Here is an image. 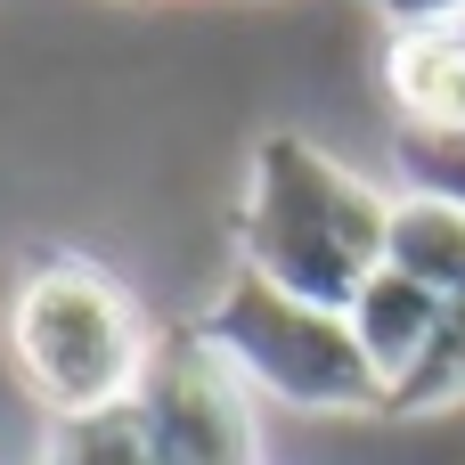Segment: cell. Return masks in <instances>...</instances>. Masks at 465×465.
Segmentation results:
<instances>
[{
    "label": "cell",
    "instance_id": "5",
    "mask_svg": "<svg viewBox=\"0 0 465 465\" xmlns=\"http://www.w3.org/2000/svg\"><path fill=\"white\" fill-rule=\"evenodd\" d=\"M384 98L409 139H465V33H384Z\"/></svg>",
    "mask_w": 465,
    "mask_h": 465
},
{
    "label": "cell",
    "instance_id": "2",
    "mask_svg": "<svg viewBox=\"0 0 465 465\" xmlns=\"http://www.w3.org/2000/svg\"><path fill=\"white\" fill-rule=\"evenodd\" d=\"M147 343H155V327H147L139 294L82 253L33 262L25 286L8 294V360L49 417L131 401V384L147 368Z\"/></svg>",
    "mask_w": 465,
    "mask_h": 465
},
{
    "label": "cell",
    "instance_id": "4",
    "mask_svg": "<svg viewBox=\"0 0 465 465\" xmlns=\"http://www.w3.org/2000/svg\"><path fill=\"white\" fill-rule=\"evenodd\" d=\"M139 425L155 433L163 465H262V425H253V392L237 384V368L204 343V327H155L147 368L131 384Z\"/></svg>",
    "mask_w": 465,
    "mask_h": 465
},
{
    "label": "cell",
    "instance_id": "12",
    "mask_svg": "<svg viewBox=\"0 0 465 465\" xmlns=\"http://www.w3.org/2000/svg\"><path fill=\"white\" fill-rule=\"evenodd\" d=\"M458 33H465V25H458Z\"/></svg>",
    "mask_w": 465,
    "mask_h": 465
},
{
    "label": "cell",
    "instance_id": "7",
    "mask_svg": "<svg viewBox=\"0 0 465 465\" xmlns=\"http://www.w3.org/2000/svg\"><path fill=\"white\" fill-rule=\"evenodd\" d=\"M441 311L450 302H433L417 278H401V270H376L351 302H343V327H351V343H360V360H368V376L392 392L401 376H409V360L425 351V335L441 327Z\"/></svg>",
    "mask_w": 465,
    "mask_h": 465
},
{
    "label": "cell",
    "instance_id": "6",
    "mask_svg": "<svg viewBox=\"0 0 465 465\" xmlns=\"http://www.w3.org/2000/svg\"><path fill=\"white\" fill-rule=\"evenodd\" d=\"M384 270L417 278L433 302H465V204H458V196H433V188H392Z\"/></svg>",
    "mask_w": 465,
    "mask_h": 465
},
{
    "label": "cell",
    "instance_id": "11",
    "mask_svg": "<svg viewBox=\"0 0 465 465\" xmlns=\"http://www.w3.org/2000/svg\"><path fill=\"white\" fill-rule=\"evenodd\" d=\"M392 33H450V25H465V0H368Z\"/></svg>",
    "mask_w": 465,
    "mask_h": 465
},
{
    "label": "cell",
    "instance_id": "10",
    "mask_svg": "<svg viewBox=\"0 0 465 465\" xmlns=\"http://www.w3.org/2000/svg\"><path fill=\"white\" fill-rule=\"evenodd\" d=\"M401 180L465 204V139H409L401 131Z\"/></svg>",
    "mask_w": 465,
    "mask_h": 465
},
{
    "label": "cell",
    "instance_id": "8",
    "mask_svg": "<svg viewBox=\"0 0 465 465\" xmlns=\"http://www.w3.org/2000/svg\"><path fill=\"white\" fill-rule=\"evenodd\" d=\"M41 465H163V450H155V433L139 425V409L114 401V409L49 417V433H41Z\"/></svg>",
    "mask_w": 465,
    "mask_h": 465
},
{
    "label": "cell",
    "instance_id": "9",
    "mask_svg": "<svg viewBox=\"0 0 465 465\" xmlns=\"http://www.w3.org/2000/svg\"><path fill=\"white\" fill-rule=\"evenodd\" d=\"M465 401V302L441 311V327L425 335V351L409 360V376L384 392V417H441Z\"/></svg>",
    "mask_w": 465,
    "mask_h": 465
},
{
    "label": "cell",
    "instance_id": "1",
    "mask_svg": "<svg viewBox=\"0 0 465 465\" xmlns=\"http://www.w3.org/2000/svg\"><path fill=\"white\" fill-rule=\"evenodd\" d=\"M384 221H392V188L360 180L343 155H327L302 131H270L253 147V180L237 213V270L319 311H343L384 270Z\"/></svg>",
    "mask_w": 465,
    "mask_h": 465
},
{
    "label": "cell",
    "instance_id": "3",
    "mask_svg": "<svg viewBox=\"0 0 465 465\" xmlns=\"http://www.w3.org/2000/svg\"><path fill=\"white\" fill-rule=\"evenodd\" d=\"M204 343L237 368V384L253 401H286V409H319V417H376L384 384L368 376L343 311H319L253 270H229L213 286V302L196 311Z\"/></svg>",
    "mask_w": 465,
    "mask_h": 465
}]
</instances>
